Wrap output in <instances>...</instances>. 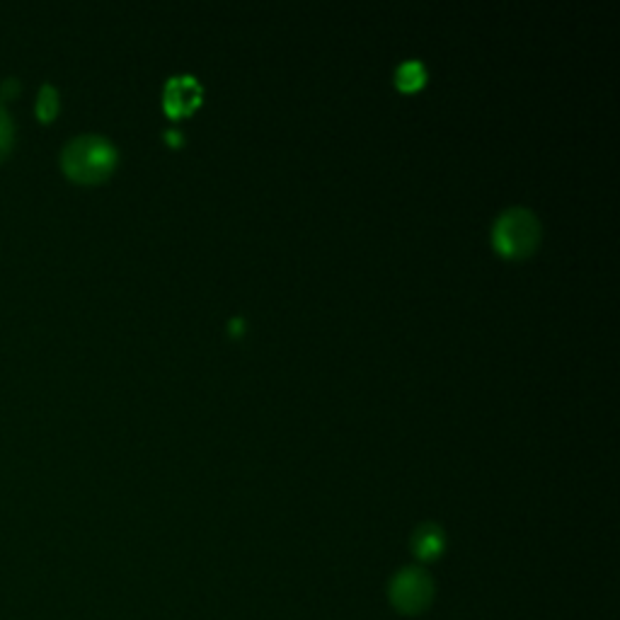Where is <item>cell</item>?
I'll use <instances>...</instances> for the list:
<instances>
[{
    "label": "cell",
    "mask_w": 620,
    "mask_h": 620,
    "mask_svg": "<svg viewBox=\"0 0 620 620\" xmlns=\"http://www.w3.org/2000/svg\"><path fill=\"white\" fill-rule=\"evenodd\" d=\"M117 146L100 134H83L66 143L61 163L66 175L80 182H95L107 177L117 165Z\"/></svg>",
    "instance_id": "1"
},
{
    "label": "cell",
    "mask_w": 620,
    "mask_h": 620,
    "mask_svg": "<svg viewBox=\"0 0 620 620\" xmlns=\"http://www.w3.org/2000/svg\"><path fill=\"white\" fill-rule=\"evenodd\" d=\"M495 248L509 257L528 255L541 240V221L528 206H512L497 216L492 226Z\"/></svg>",
    "instance_id": "2"
},
{
    "label": "cell",
    "mask_w": 620,
    "mask_h": 620,
    "mask_svg": "<svg viewBox=\"0 0 620 620\" xmlns=\"http://www.w3.org/2000/svg\"><path fill=\"white\" fill-rule=\"evenodd\" d=\"M390 604L403 616H419L432 604L434 582L422 567H405L393 577L388 587Z\"/></svg>",
    "instance_id": "3"
},
{
    "label": "cell",
    "mask_w": 620,
    "mask_h": 620,
    "mask_svg": "<svg viewBox=\"0 0 620 620\" xmlns=\"http://www.w3.org/2000/svg\"><path fill=\"white\" fill-rule=\"evenodd\" d=\"M202 100V83L194 76H172L165 85V109L175 117L192 112Z\"/></svg>",
    "instance_id": "4"
},
{
    "label": "cell",
    "mask_w": 620,
    "mask_h": 620,
    "mask_svg": "<svg viewBox=\"0 0 620 620\" xmlns=\"http://www.w3.org/2000/svg\"><path fill=\"white\" fill-rule=\"evenodd\" d=\"M444 548H446L444 531H441V526L432 524V521L417 526V531L412 533V553H415L419 560L432 562L436 558H441Z\"/></svg>",
    "instance_id": "5"
},
{
    "label": "cell",
    "mask_w": 620,
    "mask_h": 620,
    "mask_svg": "<svg viewBox=\"0 0 620 620\" xmlns=\"http://www.w3.org/2000/svg\"><path fill=\"white\" fill-rule=\"evenodd\" d=\"M427 78V71H424V63L422 61H405L400 63L398 73H395V80L403 90H415L419 85L424 83Z\"/></svg>",
    "instance_id": "6"
},
{
    "label": "cell",
    "mask_w": 620,
    "mask_h": 620,
    "mask_svg": "<svg viewBox=\"0 0 620 620\" xmlns=\"http://www.w3.org/2000/svg\"><path fill=\"white\" fill-rule=\"evenodd\" d=\"M56 112H59V93H56L54 85H42L37 97V114L42 119H54Z\"/></svg>",
    "instance_id": "7"
},
{
    "label": "cell",
    "mask_w": 620,
    "mask_h": 620,
    "mask_svg": "<svg viewBox=\"0 0 620 620\" xmlns=\"http://www.w3.org/2000/svg\"><path fill=\"white\" fill-rule=\"evenodd\" d=\"M10 143H13V119L5 112L3 102H0V155L8 153Z\"/></svg>",
    "instance_id": "8"
},
{
    "label": "cell",
    "mask_w": 620,
    "mask_h": 620,
    "mask_svg": "<svg viewBox=\"0 0 620 620\" xmlns=\"http://www.w3.org/2000/svg\"><path fill=\"white\" fill-rule=\"evenodd\" d=\"M0 90H3V97H15L17 93H20V80H17V78H8V80H5V83H3V88H0Z\"/></svg>",
    "instance_id": "9"
}]
</instances>
